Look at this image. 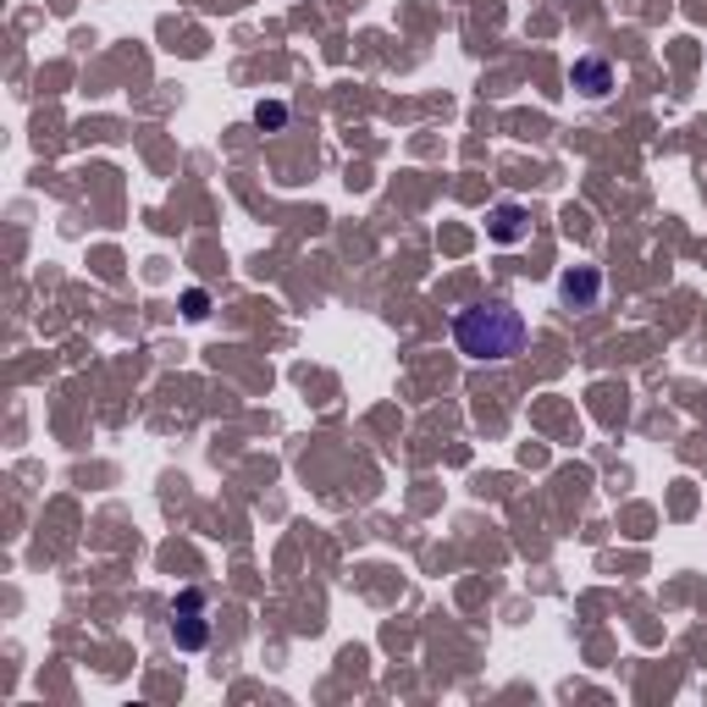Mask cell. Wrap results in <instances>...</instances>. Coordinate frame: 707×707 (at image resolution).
Returning <instances> with one entry per match:
<instances>
[{"instance_id":"obj_7","label":"cell","mask_w":707,"mask_h":707,"mask_svg":"<svg viewBox=\"0 0 707 707\" xmlns=\"http://www.w3.org/2000/svg\"><path fill=\"white\" fill-rule=\"evenodd\" d=\"M254 122H260V128H283V122H288V106H277V100H272V106H254Z\"/></svg>"},{"instance_id":"obj_5","label":"cell","mask_w":707,"mask_h":707,"mask_svg":"<svg viewBox=\"0 0 707 707\" xmlns=\"http://www.w3.org/2000/svg\"><path fill=\"white\" fill-rule=\"evenodd\" d=\"M575 88H580V95H591V100H602L608 88H613V67H608L602 56H586V61H575Z\"/></svg>"},{"instance_id":"obj_4","label":"cell","mask_w":707,"mask_h":707,"mask_svg":"<svg viewBox=\"0 0 707 707\" xmlns=\"http://www.w3.org/2000/svg\"><path fill=\"white\" fill-rule=\"evenodd\" d=\"M559 293H564V304H575V310H586L597 293H602V277L591 272V265H575V272H564V283H559Z\"/></svg>"},{"instance_id":"obj_2","label":"cell","mask_w":707,"mask_h":707,"mask_svg":"<svg viewBox=\"0 0 707 707\" xmlns=\"http://www.w3.org/2000/svg\"><path fill=\"white\" fill-rule=\"evenodd\" d=\"M171 642H177V652H200V647L211 642V625H205V591H200V586L177 591V602H171Z\"/></svg>"},{"instance_id":"obj_6","label":"cell","mask_w":707,"mask_h":707,"mask_svg":"<svg viewBox=\"0 0 707 707\" xmlns=\"http://www.w3.org/2000/svg\"><path fill=\"white\" fill-rule=\"evenodd\" d=\"M183 315H189V321H205V315H211V293H205V288H189V293H183Z\"/></svg>"},{"instance_id":"obj_3","label":"cell","mask_w":707,"mask_h":707,"mask_svg":"<svg viewBox=\"0 0 707 707\" xmlns=\"http://www.w3.org/2000/svg\"><path fill=\"white\" fill-rule=\"evenodd\" d=\"M487 238H492V243H519V238H530V211H525V205H498V211L487 216Z\"/></svg>"},{"instance_id":"obj_1","label":"cell","mask_w":707,"mask_h":707,"mask_svg":"<svg viewBox=\"0 0 707 707\" xmlns=\"http://www.w3.org/2000/svg\"><path fill=\"white\" fill-rule=\"evenodd\" d=\"M525 337H530V326H525V315L514 304H476V310L454 315V343H459L465 360H476V366L514 360V354L525 348Z\"/></svg>"}]
</instances>
